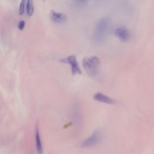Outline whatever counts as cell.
I'll return each mask as SVG.
<instances>
[{
  "label": "cell",
  "mask_w": 154,
  "mask_h": 154,
  "mask_svg": "<svg viewBox=\"0 0 154 154\" xmlns=\"http://www.w3.org/2000/svg\"><path fill=\"white\" fill-rule=\"evenodd\" d=\"M109 27L108 19L103 18L100 19L96 26L94 32V42L96 44H102L105 42L108 31Z\"/></svg>",
  "instance_id": "1"
},
{
  "label": "cell",
  "mask_w": 154,
  "mask_h": 154,
  "mask_svg": "<svg viewBox=\"0 0 154 154\" xmlns=\"http://www.w3.org/2000/svg\"><path fill=\"white\" fill-rule=\"evenodd\" d=\"M99 64L100 60L96 56L87 57L82 60L83 67L90 76H94L97 73Z\"/></svg>",
  "instance_id": "2"
},
{
  "label": "cell",
  "mask_w": 154,
  "mask_h": 154,
  "mask_svg": "<svg viewBox=\"0 0 154 154\" xmlns=\"http://www.w3.org/2000/svg\"><path fill=\"white\" fill-rule=\"evenodd\" d=\"M60 61L62 63L69 64L70 66L71 71L73 75L81 74L82 71L79 67L75 55H71L70 56H68L67 57L61 58V60H60Z\"/></svg>",
  "instance_id": "3"
},
{
  "label": "cell",
  "mask_w": 154,
  "mask_h": 154,
  "mask_svg": "<svg viewBox=\"0 0 154 154\" xmlns=\"http://www.w3.org/2000/svg\"><path fill=\"white\" fill-rule=\"evenodd\" d=\"M101 139V135L99 131H94L88 138L84 140L81 144L82 147H91L98 144Z\"/></svg>",
  "instance_id": "4"
},
{
  "label": "cell",
  "mask_w": 154,
  "mask_h": 154,
  "mask_svg": "<svg viewBox=\"0 0 154 154\" xmlns=\"http://www.w3.org/2000/svg\"><path fill=\"white\" fill-rule=\"evenodd\" d=\"M116 35L122 42H126L130 38L131 33L125 27H120L116 29Z\"/></svg>",
  "instance_id": "5"
},
{
  "label": "cell",
  "mask_w": 154,
  "mask_h": 154,
  "mask_svg": "<svg viewBox=\"0 0 154 154\" xmlns=\"http://www.w3.org/2000/svg\"><path fill=\"white\" fill-rule=\"evenodd\" d=\"M93 99L97 102L106 104H114L116 102V100H114V99L100 92H97L95 93L93 96Z\"/></svg>",
  "instance_id": "6"
},
{
  "label": "cell",
  "mask_w": 154,
  "mask_h": 154,
  "mask_svg": "<svg viewBox=\"0 0 154 154\" xmlns=\"http://www.w3.org/2000/svg\"><path fill=\"white\" fill-rule=\"evenodd\" d=\"M51 18L53 22L60 23L65 22L67 19V16L64 13H57L52 11L51 12Z\"/></svg>",
  "instance_id": "7"
},
{
  "label": "cell",
  "mask_w": 154,
  "mask_h": 154,
  "mask_svg": "<svg viewBox=\"0 0 154 154\" xmlns=\"http://www.w3.org/2000/svg\"><path fill=\"white\" fill-rule=\"evenodd\" d=\"M35 144H36V149L38 153H43V147H42V143L40 136V133L38 131V128L37 127L36 128V132H35Z\"/></svg>",
  "instance_id": "8"
},
{
  "label": "cell",
  "mask_w": 154,
  "mask_h": 154,
  "mask_svg": "<svg viewBox=\"0 0 154 154\" xmlns=\"http://www.w3.org/2000/svg\"><path fill=\"white\" fill-rule=\"evenodd\" d=\"M26 13L28 16H31L34 13V5L32 0H28L26 4Z\"/></svg>",
  "instance_id": "9"
},
{
  "label": "cell",
  "mask_w": 154,
  "mask_h": 154,
  "mask_svg": "<svg viewBox=\"0 0 154 154\" xmlns=\"http://www.w3.org/2000/svg\"><path fill=\"white\" fill-rule=\"evenodd\" d=\"M25 7V0H22L19 8V13L20 15H22L24 13Z\"/></svg>",
  "instance_id": "10"
},
{
  "label": "cell",
  "mask_w": 154,
  "mask_h": 154,
  "mask_svg": "<svg viewBox=\"0 0 154 154\" xmlns=\"http://www.w3.org/2000/svg\"><path fill=\"white\" fill-rule=\"evenodd\" d=\"M25 26V22L24 20H20L18 23V28L20 30H23Z\"/></svg>",
  "instance_id": "11"
},
{
  "label": "cell",
  "mask_w": 154,
  "mask_h": 154,
  "mask_svg": "<svg viewBox=\"0 0 154 154\" xmlns=\"http://www.w3.org/2000/svg\"><path fill=\"white\" fill-rule=\"evenodd\" d=\"M79 1H85V0H78Z\"/></svg>",
  "instance_id": "12"
}]
</instances>
